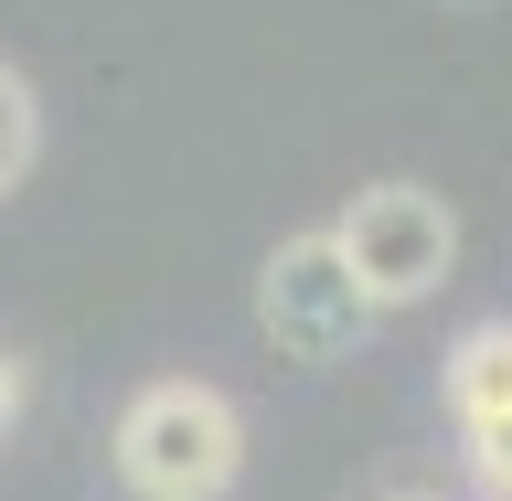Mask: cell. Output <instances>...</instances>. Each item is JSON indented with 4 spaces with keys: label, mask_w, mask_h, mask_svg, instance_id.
Returning <instances> with one entry per match:
<instances>
[{
    "label": "cell",
    "mask_w": 512,
    "mask_h": 501,
    "mask_svg": "<svg viewBox=\"0 0 512 501\" xmlns=\"http://www.w3.org/2000/svg\"><path fill=\"white\" fill-rule=\"evenodd\" d=\"M256 320H267V342H278L288 363H342V352L374 331V299H363V278L342 267L331 224H320V235H288V246L267 256Z\"/></svg>",
    "instance_id": "3957f363"
},
{
    "label": "cell",
    "mask_w": 512,
    "mask_h": 501,
    "mask_svg": "<svg viewBox=\"0 0 512 501\" xmlns=\"http://www.w3.org/2000/svg\"><path fill=\"white\" fill-rule=\"evenodd\" d=\"M331 246L342 267L363 278V299L384 310H416V299H438V278L459 267V214H448L427 182H363L331 224Z\"/></svg>",
    "instance_id": "7a4b0ae2"
},
{
    "label": "cell",
    "mask_w": 512,
    "mask_h": 501,
    "mask_svg": "<svg viewBox=\"0 0 512 501\" xmlns=\"http://www.w3.org/2000/svg\"><path fill=\"white\" fill-rule=\"evenodd\" d=\"M32 160H43V96L22 64H0V192H22Z\"/></svg>",
    "instance_id": "5b68a950"
},
{
    "label": "cell",
    "mask_w": 512,
    "mask_h": 501,
    "mask_svg": "<svg viewBox=\"0 0 512 501\" xmlns=\"http://www.w3.org/2000/svg\"><path fill=\"white\" fill-rule=\"evenodd\" d=\"M448 416H459V427H491V416H512V320H480V331H459V352H448Z\"/></svg>",
    "instance_id": "277c9868"
},
{
    "label": "cell",
    "mask_w": 512,
    "mask_h": 501,
    "mask_svg": "<svg viewBox=\"0 0 512 501\" xmlns=\"http://www.w3.org/2000/svg\"><path fill=\"white\" fill-rule=\"evenodd\" d=\"M459 448H470V491H480V501H512V416L459 427Z\"/></svg>",
    "instance_id": "8992f818"
},
{
    "label": "cell",
    "mask_w": 512,
    "mask_h": 501,
    "mask_svg": "<svg viewBox=\"0 0 512 501\" xmlns=\"http://www.w3.org/2000/svg\"><path fill=\"white\" fill-rule=\"evenodd\" d=\"M384 501H448V491H384Z\"/></svg>",
    "instance_id": "ba28073f"
},
{
    "label": "cell",
    "mask_w": 512,
    "mask_h": 501,
    "mask_svg": "<svg viewBox=\"0 0 512 501\" xmlns=\"http://www.w3.org/2000/svg\"><path fill=\"white\" fill-rule=\"evenodd\" d=\"M118 480L139 501H224L235 470H246V416L235 395L203 374H160L118 406Z\"/></svg>",
    "instance_id": "6da1fadb"
},
{
    "label": "cell",
    "mask_w": 512,
    "mask_h": 501,
    "mask_svg": "<svg viewBox=\"0 0 512 501\" xmlns=\"http://www.w3.org/2000/svg\"><path fill=\"white\" fill-rule=\"evenodd\" d=\"M22 395H32V374H22V352H0V427L22 416Z\"/></svg>",
    "instance_id": "52a82bcc"
}]
</instances>
